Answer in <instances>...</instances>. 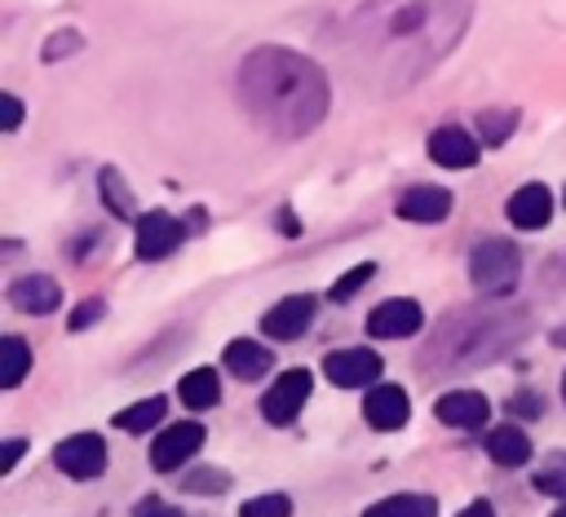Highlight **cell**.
Listing matches in <instances>:
<instances>
[{
	"mask_svg": "<svg viewBox=\"0 0 566 517\" xmlns=\"http://www.w3.org/2000/svg\"><path fill=\"white\" fill-rule=\"evenodd\" d=\"M469 9L473 0H367L354 44L385 88H407L455 49Z\"/></svg>",
	"mask_w": 566,
	"mask_h": 517,
	"instance_id": "obj_1",
	"label": "cell"
},
{
	"mask_svg": "<svg viewBox=\"0 0 566 517\" xmlns=\"http://www.w3.org/2000/svg\"><path fill=\"white\" fill-rule=\"evenodd\" d=\"M239 97L248 115L279 141L314 133L327 115V75L296 49H252L239 66Z\"/></svg>",
	"mask_w": 566,
	"mask_h": 517,
	"instance_id": "obj_2",
	"label": "cell"
},
{
	"mask_svg": "<svg viewBox=\"0 0 566 517\" xmlns=\"http://www.w3.org/2000/svg\"><path fill=\"white\" fill-rule=\"evenodd\" d=\"M522 336V318L517 314H482V309H460L447 318V327L433 340V371L447 367H469V362H486L495 349L513 345Z\"/></svg>",
	"mask_w": 566,
	"mask_h": 517,
	"instance_id": "obj_3",
	"label": "cell"
},
{
	"mask_svg": "<svg viewBox=\"0 0 566 517\" xmlns=\"http://www.w3.org/2000/svg\"><path fill=\"white\" fill-rule=\"evenodd\" d=\"M469 278L486 296H509L517 287V278H522V252L509 239H486L469 256Z\"/></svg>",
	"mask_w": 566,
	"mask_h": 517,
	"instance_id": "obj_4",
	"label": "cell"
},
{
	"mask_svg": "<svg viewBox=\"0 0 566 517\" xmlns=\"http://www.w3.org/2000/svg\"><path fill=\"white\" fill-rule=\"evenodd\" d=\"M106 460H111V451H106V437L102 433H71V437H62L53 446L57 473H66L75 482H88V477L106 473Z\"/></svg>",
	"mask_w": 566,
	"mask_h": 517,
	"instance_id": "obj_5",
	"label": "cell"
},
{
	"mask_svg": "<svg viewBox=\"0 0 566 517\" xmlns=\"http://www.w3.org/2000/svg\"><path fill=\"white\" fill-rule=\"evenodd\" d=\"M310 384H314V376H310L305 367L283 371V376L265 389V398H261V415H265L270 424H292V420L301 415L305 398H310Z\"/></svg>",
	"mask_w": 566,
	"mask_h": 517,
	"instance_id": "obj_6",
	"label": "cell"
},
{
	"mask_svg": "<svg viewBox=\"0 0 566 517\" xmlns=\"http://www.w3.org/2000/svg\"><path fill=\"white\" fill-rule=\"evenodd\" d=\"M420 327H424V309L411 296H389L367 314V331L376 340H402V336H416Z\"/></svg>",
	"mask_w": 566,
	"mask_h": 517,
	"instance_id": "obj_7",
	"label": "cell"
},
{
	"mask_svg": "<svg viewBox=\"0 0 566 517\" xmlns=\"http://www.w3.org/2000/svg\"><path fill=\"white\" fill-rule=\"evenodd\" d=\"M323 376H327L336 389L376 384V380H380V354H371V349H332V354L323 358Z\"/></svg>",
	"mask_w": 566,
	"mask_h": 517,
	"instance_id": "obj_8",
	"label": "cell"
},
{
	"mask_svg": "<svg viewBox=\"0 0 566 517\" xmlns=\"http://www.w3.org/2000/svg\"><path fill=\"white\" fill-rule=\"evenodd\" d=\"M199 446H203V424L177 420V424H168V429L150 442V464H155L159 473H172V468H181Z\"/></svg>",
	"mask_w": 566,
	"mask_h": 517,
	"instance_id": "obj_9",
	"label": "cell"
},
{
	"mask_svg": "<svg viewBox=\"0 0 566 517\" xmlns=\"http://www.w3.org/2000/svg\"><path fill=\"white\" fill-rule=\"evenodd\" d=\"M177 243H181V225H177V217H168V212H142V221H137V239H133L137 261H164L168 252H177Z\"/></svg>",
	"mask_w": 566,
	"mask_h": 517,
	"instance_id": "obj_10",
	"label": "cell"
},
{
	"mask_svg": "<svg viewBox=\"0 0 566 517\" xmlns=\"http://www.w3.org/2000/svg\"><path fill=\"white\" fill-rule=\"evenodd\" d=\"M310 318H314V296L296 292V296H283L279 305L265 309L261 331H265L270 340H296V336L310 327Z\"/></svg>",
	"mask_w": 566,
	"mask_h": 517,
	"instance_id": "obj_11",
	"label": "cell"
},
{
	"mask_svg": "<svg viewBox=\"0 0 566 517\" xmlns=\"http://www.w3.org/2000/svg\"><path fill=\"white\" fill-rule=\"evenodd\" d=\"M504 212H509V221H513L517 230H544V225L553 221V194H548V186L526 181V186H517V190L509 194Z\"/></svg>",
	"mask_w": 566,
	"mask_h": 517,
	"instance_id": "obj_12",
	"label": "cell"
},
{
	"mask_svg": "<svg viewBox=\"0 0 566 517\" xmlns=\"http://www.w3.org/2000/svg\"><path fill=\"white\" fill-rule=\"evenodd\" d=\"M433 415L451 429H482L491 420V402L478 389H451L433 402Z\"/></svg>",
	"mask_w": 566,
	"mask_h": 517,
	"instance_id": "obj_13",
	"label": "cell"
},
{
	"mask_svg": "<svg viewBox=\"0 0 566 517\" xmlns=\"http://www.w3.org/2000/svg\"><path fill=\"white\" fill-rule=\"evenodd\" d=\"M478 141L460 128V124H442V128H433V137H429V159L438 163V168H473L478 163Z\"/></svg>",
	"mask_w": 566,
	"mask_h": 517,
	"instance_id": "obj_14",
	"label": "cell"
},
{
	"mask_svg": "<svg viewBox=\"0 0 566 517\" xmlns=\"http://www.w3.org/2000/svg\"><path fill=\"white\" fill-rule=\"evenodd\" d=\"M363 415H367V424H371V429L394 433V429H402V424H407L411 402H407V393H402L398 384H376V389L367 393V402H363Z\"/></svg>",
	"mask_w": 566,
	"mask_h": 517,
	"instance_id": "obj_15",
	"label": "cell"
},
{
	"mask_svg": "<svg viewBox=\"0 0 566 517\" xmlns=\"http://www.w3.org/2000/svg\"><path fill=\"white\" fill-rule=\"evenodd\" d=\"M447 212H451V190H442V186H411L398 199V217L402 221L438 225V221H447Z\"/></svg>",
	"mask_w": 566,
	"mask_h": 517,
	"instance_id": "obj_16",
	"label": "cell"
},
{
	"mask_svg": "<svg viewBox=\"0 0 566 517\" xmlns=\"http://www.w3.org/2000/svg\"><path fill=\"white\" fill-rule=\"evenodd\" d=\"M9 300L22 309V314H53L62 305V287L49 278V274H27L18 283H9Z\"/></svg>",
	"mask_w": 566,
	"mask_h": 517,
	"instance_id": "obj_17",
	"label": "cell"
},
{
	"mask_svg": "<svg viewBox=\"0 0 566 517\" xmlns=\"http://www.w3.org/2000/svg\"><path fill=\"white\" fill-rule=\"evenodd\" d=\"M486 455L500 464V468H522L531 460V437L522 433V424H495L486 433Z\"/></svg>",
	"mask_w": 566,
	"mask_h": 517,
	"instance_id": "obj_18",
	"label": "cell"
},
{
	"mask_svg": "<svg viewBox=\"0 0 566 517\" xmlns=\"http://www.w3.org/2000/svg\"><path fill=\"white\" fill-rule=\"evenodd\" d=\"M270 358H274V354H270L261 340H243V336H239V340L226 345V367H230L239 380H261V376L270 371Z\"/></svg>",
	"mask_w": 566,
	"mask_h": 517,
	"instance_id": "obj_19",
	"label": "cell"
},
{
	"mask_svg": "<svg viewBox=\"0 0 566 517\" xmlns=\"http://www.w3.org/2000/svg\"><path fill=\"white\" fill-rule=\"evenodd\" d=\"M177 393H181V402H186L190 411H203V407H217V402H221V380H217L212 367H195V371L181 376Z\"/></svg>",
	"mask_w": 566,
	"mask_h": 517,
	"instance_id": "obj_20",
	"label": "cell"
},
{
	"mask_svg": "<svg viewBox=\"0 0 566 517\" xmlns=\"http://www.w3.org/2000/svg\"><path fill=\"white\" fill-rule=\"evenodd\" d=\"M363 517H438V499L407 490V495H389V499L371 504Z\"/></svg>",
	"mask_w": 566,
	"mask_h": 517,
	"instance_id": "obj_21",
	"label": "cell"
},
{
	"mask_svg": "<svg viewBox=\"0 0 566 517\" xmlns=\"http://www.w3.org/2000/svg\"><path fill=\"white\" fill-rule=\"evenodd\" d=\"M27 371H31V345L22 336H4L0 340V389H18Z\"/></svg>",
	"mask_w": 566,
	"mask_h": 517,
	"instance_id": "obj_22",
	"label": "cell"
},
{
	"mask_svg": "<svg viewBox=\"0 0 566 517\" xmlns=\"http://www.w3.org/2000/svg\"><path fill=\"white\" fill-rule=\"evenodd\" d=\"M168 415V402L164 398H142V402H133V407H124V411H115V429H124V433H146V429H155L159 420Z\"/></svg>",
	"mask_w": 566,
	"mask_h": 517,
	"instance_id": "obj_23",
	"label": "cell"
},
{
	"mask_svg": "<svg viewBox=\"0 0 566 517\" xmlns=\"http://www.w3.org/2000/svg\"><path fill=\"white\" fill-rule=\"evenodd\" d=\"M97 190H102V203H106V212H115V217H137V203H133V194H128V186H124V177L115 172V168H102V177H97Z\"/></svg>",
	"mask_w": 566,
	"mask_h": 517,
	"instance_id": "obj_24",
	"label": "cell"
},
{
	"mask_svg": "<svg viewBox=\"0 0 566 517\" xmlns=\"http://www.w3.org/2000/svg\"><path fill=\"white\" fill-rule=\"evenodd\" d=\"M535 490L566 499V451H553V455L535 468Z\"/></svg>",
	"mask_w": 566,
	"mask_h": 517,
	"instance_id": "obj_25",
	"label": "cell"
},
{
	"mask_svg": "<svg viewBox=\"0 0 566 517\" xmlns=\"http://www.w3.org/2000/svg\"><path fill=\"white\" fill-rule=\"evenodd\" d=\"M513 124H517V110H513V106H500V110H482V119H478V128H482V141H486V146H500V141H509Z\"/></svg>",
	"mask_w": 566,
	"mask_h": 517,
	"instance_id": "obj_26",
	"label": "cell"
},
{
	"mask_svg": "<svg viewBox=\"0 0 566 517\" xmlns=\"http://www.w3.org/2000/svg\"><path fill=\"white\" fill-rule=\"evenodd\" d=\"M239 517H292V499L283 490H265V495H252L248 504H239Z\"/></svg>",
	"mask_w": 566,
	"mask_h": 517,
	"instance_id": "obj_27",
	"label": "cell"
},
{
	"mask_svg": "<svg viewBox=\"0 0 566 517\" xmlns=\"http://www.w3.org/2000/svg\"><path fill=\"white\" fill-rule=\"evenodd\" d=\"M371 274H376V265H371V261H363V265L345 270V274H340V278L332 283V292H327V296H332V300L340 305V300H349V296H354V292H358V287H363V283H367Z\"/></svg>",
	"mask_w": 566,
	"mask_h": 517,
	"instance_id": "obj_28",
	"label": "cell"
},
{
	"mask_svg": "<svg viewBox=\"0 0 566 517\" xmlns=\"http://www.w3.org/2000/svg\"><path fill=\"white\" fill-rule=\"evenodd\" d=\"M97 314H106V305H102V300H84L80 309H71V318H66V327H71V331H80V327H88V323H97Z\"/></svg>",
	"mask_w": 566,
	"mask_h": 517,
	"instance_id": "obj_29",
	"label": "cell"
},
{
	"mask_svg": "<svg viewBox=\"0 0 566 517\" xmlns=\"http://www.w3.org/2000/svg\"><path fill=\"white\" fill-rule=\"evenodd\" d=\"M230 477L226 473H212V468H199V473H190L186 477V490H221Z\"/></svg>",
	"mask_w": 566,
	"mask_h": 517,
	"instance_id": "obj_30",
	"label": "cell"
},
{
	"mask_svg": "<svg viewBox=\"0 0 566 517\" xmlns=\"http://www.w3.org/2000/svg\"><path fill=\"white\" fill-rule=\"evenodd\" d=\"M0 124H4V133H13V128L22 124V102H18L13 93L0 97Z\"/></svg>",
	"mask_w": 566,
	"mask_h": 517,
	"instance_id": "obj_31",
	"label": "cell"
},
{
	"mask_svg": "<svg viewBox=\"0 0 566 517\" xmlns=\"http://www.w3.org/2000/svg\"><path fill=\"white\" fill-rule=\"evenodd\" d=\"M22 451H27V442H22V437H9V442L0 446V473H9V468L18 464V455H22Z\"/></svg>",
	"mask_w": 566,
	"mask_h": 517,
	"instance_id": "obj_32",
	"label": "cell"
},
{
	"mask_svg": "<svg viewBox=\"0 0 566 517\" xmlns=\"http://www.w3.org/2000/svg\"><path fill=\"white\" fill-rule=\"evenodd\" d=\"M137 517H186V513H177L168 504H146V508H137Z\"/></svg>",
	"mask_w": 566,
	"mask_h": 517,
	"instance_id": "obj_33",
	"label": "cell"
},
{
	"mask_svg": "<svg viewBox=\"0 0 566 517\" xmlns=\"http://www.w3.org/2000/svg\"><path fill=\"white\" fill-rule=\"evenodd\" d=\"M455 517H495V508H491L486 499H473V504H469V508H460Z\"/></svg>",
	"mask_w": 566,
	"mask_h": 517,
	"instance_id": "obj_34",
	"label": "cell"
},
{
	"mask_svg": "<svg viewBox=\"0 0 566 517\" xmlns=\"http://www.w3.org/2000/svg\"><path fill=\"white\" fill-rule=\"evenodd\" d=\"M553 517H566V504H562V508H557V513H553Z\"/></svg>",
	"mask_w": 566,
	"mask_h": 517,
	"instance_id": "obj_35",
	"label": "cell"
},
{
	"mask_svg": "<svg viewBox=\"0 0 566 517\" xmlns=\"http://www.w3.org/2000/svg\"><path fill=\"white\" fill-rule=\"evenodd\" d=\"M562 398H566V376H562Z\"/></svg>",
	"mask_w": 566,
	"mask_h": 517,
	"instance_id": "obj_36",
	"label": "cell"
},
{
	"mask_svg": "<svg viewBox=\"0 0 566 517\" xmlns=\"http://www.w3.org/2000/svg\"><path fill=\"white\" fill-rule=\"evenodd\" d=\"M562 203H566V190H562Z\"/></svg>",
	"mask_w": 566,
	"mask_h": 517,
	"instance_id": "obj_37",
	"label": "cell"
}]
</instances>
